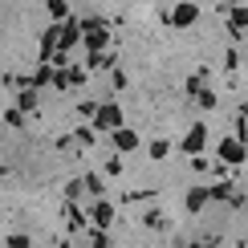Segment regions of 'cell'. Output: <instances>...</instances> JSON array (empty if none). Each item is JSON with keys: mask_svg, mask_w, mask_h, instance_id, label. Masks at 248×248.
<instances>
[{"mask_svg": "<svg viewBox=\"0 0 248 248\" xmlns=\"http://www.w3.org/2000/svg\"><path fill=\"white\" fill-rule=\"evenodd\" d=\"M94 130L98 134L122 130V106H118V102H102V110H98V118H94Z\"/></svg>", "mask_w": 248, "mask_h": 248, "instance_id": "1", "label": "cell"}, {"mask_svg": "<svg viewBox=\"0 0 248 248\" xmlns=\"http://www.w3.org/2000/svg\"><path fill=\"white\" fill-rule=\"evenodd\" d=\"M216 155H220V163H228V167H240V163H244V155H248V142H240L236 134H228V139H220Z\"/></svg>", "mask_w": 248, "mask_h": 248, "instance_id": "2", "label": "cell"}, {"mask_svg": "<svg viewBox=\"0 0 248 248\" xmlns=\"http://www.w3.org/2000/svg\"><path fill=\"white\" fill-rule=\"evenodd\" d=\"M203 142H208V122H191V130L179 139V151H183V155H191V159H200Z\"/></svg>", "mask_w": 248, "mask_h": 248, "instance_id": "3", "label": "cell"}, {"mask_svg": "<svg viewBox=\"0 0 248 248\" xmlns=\"http://www.w3.org/2000/svg\"><path fill=\"white\" fill-rule=\"evenodd\" d=\"M195 20H200V4H191V0H179L167 13V25H175V29H191Z\"/></svg>", "mask_w": 248, "mask_h": 248, "instance_id": "4", "label": "cell"}, {"mask_svg": "<svg viewBox=\"0 0 248 248\" xmlns=\"http://www.w3.org/2000/svg\"><path fill=\"white\" fill-rule=\"evenodd\" d=\"M90 224H94L98 232H110V224H114V203L110 200H94L90 203Z\"/></svg>", "mask_w": 248, "mask_h": 248, "instance_id": "5", "label": "cell"}, {"mask_svg": "<svg viewBox=\"0 0 248 248\" xmlns=\"http://www.w3.org/2000/svg\"><path fill=\"white\" fill-rule=\"evenodd\" d=\"M212 200H220V203H232V208H244V191H236V183H212Z\"/></svg>", "mask_w": 248, "mask_h": 248, "instance_id": "6", "label": "cell"}, {"mask_svg": "<svg viewBox=\"0 0 248 248\" xmlns=\"http://www.w3.org/2000/svg\"><path fill=\"white\" fill-rule=\"evenodd\" d=\"M110 147L126 155V151H139L142 142H139V134H134V130H126V126H122V130H114V134H110Z\"/></svg>", "mask_w": 248, "mask_h": 248, "instance_id": "7", "label": "cell"}, {"mask_svg": "<svg viewBox=\"0 0 248 248\" xmlns=\"http://www.w3.org/2000/svg\"><path fill=\"white\" fill-rule=\"evenodd\" d=\"M244 29H248V4H232V13H228V33L240 37Z\"/></svg>", "mask_w": 248, "mask_h": 248, "instance_id": "8", "label": "cell"}, {"mask_svg": "<svg viewBox=\"0 0 248 248\" xmlns=\"http://www.w3.org/2000/svg\"><path fill=\"white\" fill-rule=\"evenodd\" d=\"M86 224H90V216L78 208V203H65V228L69 232H86Z\"/></svg>", "mask_w": 248, "mask_h": 248, "instance_id": "9", "label": "cell"}, {"mask_svg": "<svg viewBox=\"0 0 248 248\" xmlns=\"http://www.w3.org/2000/svg\"><path fill=\"white\" fill-rule=\"evenodd\" d=\"M203 203H212V187H191L187 191V212H203Z\"/></svg>", "mask_w": 248, "mask_h": 248, "instance_id": "10", "label": "cell"}, {"mask_svg": "<svg viewBox=\"0 0 248 248\" xmlns=\"http://www.w3.org/2000/svg\"><path fill=\"white\" fill-rule=\"evenodd\" d=\"M94 139H98L94 122H78V126H74V142H78V147H94Z\"/></svg>", "mask_w": 248, "mask_h": 248, "instance_id": "11", "label": "cell"}, {"mask_svg": "<svg viewBox=\"0 0 248 248\" xmlns=\"http://www.w3.org/2000/svg\"><path fill=\"white\" fill-rule=\"evenodd\" d=\"M114 65H118L114 53H90L86 57V69H110V74H114Z\"/></svg>", "mask_w": 248, "mask_h": 248, "instance_id": "12", "label": "cell"}, {"mask_svg": "<svg viewBox=\"0 0 248 248\" xmlns=\"http://www.w3.org/2000/svg\"><path fill=\"white\" fill-rule=\"evenodd\" d=\"M81 179H86V191L94 195V200H106V175H94V171H90V175H81Z\"/></svg>", "mask_w": 248, "mask_h": 248, "instance_id": "13", "label": "cell"}, {"mask_svg": "<svg viewBox=\"0 0 248 248\" xmlns=\"http://www.w3.org/2000/svg\"><path fill=\"white\" fill-rule=\"evenodd\" d=\"M142 224H147L151 232H163V228H167V216H163L159 208H147V212H142Z\"/></svg>", "mask_w": 248, "mask_h": 248, "instance_id": "14", "label": "cell"}, {"mask_svg": "<svg viewBox=\"0 0 248 248\" xmlns=\"http://www.w3.org/2000/svg\"><path fill=\"white\" fill-rule=\"evenodd\" d=\"M45 8H49V16H53V25H65L69 20V4L65 0H45Z\"/></svg>", "mask_w": 248, "mask_h": 248, "instance_id": "15", "label": "cell"}, {"mask_svg": "<svg viewBox=\"0 0 248 248\" xmlns=\"http://www.w3.org/2000/svg\"><path fill=\"white\" fill-rule=\"evenodd\" d=\"M167 155H171V142H167V139H155L151 147H147V159H155V163H163Z\"/></svg>", "mask_w": 248, "mask_h": 248, "instance_id": "16", "label": "cell"}, {"mask_svg": "<svg viewBox=\"0 0 248 248\" xmlns=\"http://www.w3.org/2000/svg\"><path fill=\"white\" fill-rule=\"evenodd\" d=\"M37 102H41V94H37V90H20L16 110H25V114H29V110H37Z\"/></svg>", "mask_w": 248, "mask_h": 248, "instance_id": "17", "label": "cell"}, {"mask_svg": "<svg viewBox=\"0 0 248 248\" xmlns=\"http://www.w3.org/2000/svg\"><path fill=\"white\" fill-rule=\"evenodd\" d=\"M81 191H86V179H69V183H65V203H78Z\"/></svg>", "mask_w": 248, "mask_h": 248, "instance_id": "18", "label": "cell"}, {"mask_svg": "<svg viewBox=\"0 0 248 248\" xmlns=\"http://www.w3.org/2000/svg\"><path fill=\"white\" fill-rule=\"evenodd\" d=\"M4 122H8V126H13V130H16V126H25V110L8 106V110H4Z\"/></svg>", "mask_w": 248, "mask_h": 248, "instance_id": "19", "label": "cell"}, {"mask_svg": "<svg viewBox=\"0 0 248 248\" xmlns=\"http://www.w3.org/2000/svg\"><path fill=\"white\" fill-rule=\"evenodd\" d=\"M102 171H106V179H118V175H122V159H118V155H110Z\"/></svg>", "mask_w": 248, "mask_h": 248, "instance_id": "20", "label": "cell"}, {"mask_svg": "<svg viewBox=\"0 0 248 248\" xmlns=\"http://www.w3.org/2000/svg\"><path fill=\"white\" fill-rule=\"evenodd\" d=\"M4 248H29V236H25V232H8Z\"/></svg>", "mask_w": 248, "mask_h": 248, "instance_id": "21", "label": "cell"}, {"mask_svg": "<svg viewBox=\"0 0 248 248\" xmlns=\"http://www.w3.org/2000/svg\"><path fill=\"white\" fill-rule=\"evenodd\" d=\"M65 74H69V81H74V86H81V81H86V65H69Z\"/></svg>", "mask_w": 248, "mask_h": 248, "instance_id": "22", "label": "cell"}, {"mask_svg": "<svg viewBox=\"0 0 248 248\" xmlns=\"http://www.w3.org/2000/svg\"><path fill=\"white\" fill-rule=\"evenodd\" d=\"M155 191H159V187H142V191H130V195H126V200H130V203H142V200H151V195H155Z\"/></svg>", "mask_w": 248, "mask_h": 248, "instance_id": "23", "label": "cell"}, {"mask_svg": "<svg viewBox=\"0 0 248 248\" xmlns=\"http://www.w3.org/2000/svg\"><path fill=\"white\" fill-rule=\"evenodd\" d=\"M90 244H94V248H110V236L94 228V232H90Z\"/></svg>", "mask_w": 248, "mask_h": 248, "instance_id": "24", "label": "cell"}, {"mask_svg": "<svg viewBox=\"0 0 248 248\" xmlns=\"http://www.w3.org/2000/svg\"><path fill=\"white\" fill-rule=\"evenodd\" d=\"M236 65H240V53H236V49H228V53H224V69H228V74H232Z\"/></svg>", "mask_w": 248, "mask_h": 248, "instance_id": "25", "label": "cell"}, {"mask_svg": "<svg viewBox=\"0 0 248 248\" xmlns=\"http://www.w3.org/2000/svg\"><path fill=\"white\" fill-rule=\"evenodd\" d=\"M69 86H74V81H69V74H65V69H57V78H53V90H69Z\"/></svg>", "mask_w": 248, "mask_h": 248, "instance_id": "26", "label": "cell"}, {"mask_svg": "<svg viewBox=\"0 0 248 248\" xmlns=\"http://www.w3.org/2000/svg\"><path fill=\"white\" fill-rule=\"evenodd\" d=\"M195 102H200V106H203V110H216V94H212V90H203V94H200V98H195Z\"/></svg>", "mask_w": 248, "mask_h": 248, "instance_id": "27", "label": "cell"}, {"mask_svg": "<svg viewBox=\"0 0 248 248\" xmlns=\"http://www.w3.org/2000/svg\"><path fill=\"white\" fill-rule=\"evenodd\" d=\"M110 81H114V90H122V86H126V74H122V69H114V74H110Z\"/></svg>", "mask_w": 248, "mask_h": 248, "instance_id": "28", "label": "cell"}, {"mask_svg": "<svg viewBox=\"0 0 248 248\" xmlns=\"http://www.w3.org/2000/svg\"><path fill=\"white\" fill-rule=\"evenodd\" d=\"M240 248H248V240H244V244H240Z\"/></svg>", "mask_w": 248, "mask_h": 248, "instance_id": "29", "label": "cell"}, {"mask_svg": "<svg viewBox=\"0 0 248 248\" xmlns=\"http://www.w3.org/2000/svg\"><path fill=\"white\" fill-rule=\"evenodd\" d=\"M224 4H228V0H224Z\"/></svg>", "mask_w": 248, "mask_h": 248, "instance_id": "30", "label": "cell"}, {"mask_svg": "<svg viewBox=\"0 0 248 248\" xmlns=\"http://www.w3.org/2000/svg\"><path fill=\"white\" fill-rule=\"evenodd\" d=\"M114 4H118V0H114Z\"/></svg>", "mask_w": 248, "mask_h": 248, "instance_id": "31", "label": "cell"}]
</instances>
